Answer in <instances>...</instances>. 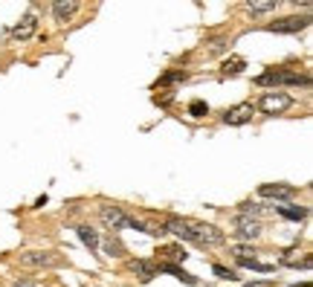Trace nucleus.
<instances>
[{
  "mask_svg": "<svg viewBox=\"0 0 313 287\" xmlns=\"http://www.w3.org/2000/svg\"><path fill=\"white\" fill-rule=\"evenodd\" d=\"M76 12H78V3H64V0L61 3H52V15H55L58 24H67Z\"/></svg>",
  "mask_w": 313,
  "mask_h": 287,
  "instance_id": "13",
  "label": "nucleus"
},
{
  "mask_svg": "<svg viewBox=\"0 0 313 287\" xmlns=\"http://www.w3.org/2000/svg\"><path fill=\"white\" fill-rule=\"evenodd\" d=\"M244 67H247L244 58H229V61H223L220 73H223V76H238V73H244Z\"/></svg>",
  "mask_w": 313,
  "mask_h": 287,
  "instance_id": "19",
  "label": "nucleus"
},
{
  "mask_svg": "<svg viewBox=\"0 0 313 287\" xmlns=\"http://www.w3.org/2000/svg\"><path fill=\"white\" fill-rule=\"evenodd\" d=\"M311 18H299V15H290V18H282V21H273L267 24V29L276 32V35H296V32L308 29Z\"/></svg>",
  "mask_w": 313,
  "mask_h": 287,
  "instance_id": "5",
  "label": "nucleus"
},
{
  "mask_svg": "<svg viewBox=\"0 0 313 287\" xmlns=\"http://www.w3.org/2000/svg\"><path fill=\"white\" fill-rule=\"evenodd\" d=\"M102 247H104V255H110V258H125V253H128L125 244H122V241H119L113 232H110V235L102 241Z\"/></svg>",
  "mask_w": 313,
  "mask_h": 287,
  "instance_id": "12",
  "label": "nucleus"
},
{
  "mask_svg": "<svg viewBox=\"0 0 313 287\" xmlns=\"http://www.w3.org/2000/svg\"><path fill=\"white\" fill-rule=\"evenodd\" d=\"M255 84L258 87H308L311 84V78L308 76H302V73H296V70H267V73H261L258 78H255Z\"/></svg>",
  "mask_w": 313,
  "mask_h": 287,
  "instance_id": "2",
  "label": "nucleus"
},
{
  "mask_svg": "<svg viewBox=\"0 0 313 287\" xmlns=\"http://www.w3.org/2000/svg\"><path fill=\"white\" fill-rule=\"evenodd\" d=\"M12 287H35V285H32V282H15Z\"/></svg>",
  "mask_w": 313,
  "mask_h": 287,
  "instance_id": "28",
  "label": "nucleus"
},
{
  "mask_svg": "<svg viewBox=\"0 0 313 287\" xmlns=\"http://www.w3.org/2000/svg\"><path fill=\"white\" fill-rule=\"evenodd\" d=\"M232 226H235V235L238 238H258L261 235V221L258 218H244V215H235L232 218Z\"/></svg>",
  "mask_w": 313,
  "mask_h": 287,
  "instance_id": "9",
  "label": "nucleus"
},
{
  "mask_svg": "<svg viewBox=\"0 0 313 287\" xmlns=\"http://www.w3.org/2000/svg\"><path fill=\"white\" fill-rule=\"evenodd\" d=\"M35 29H38V18H35V15H26V18H21V24L9 32V35H12L15 41H29L32 35H35Z\"/></svg>",
  "mask_w": 313,
  "mask_h": 287,
  "instance_id": "11",
  "label": "nucleus"
},
{
  "mask_svg": "<svg viewBox=\"0 0 313 287\" xmlns=\"http://www.w3.org/2000/svg\"><path fill=\"white\" fill-rule=\"evenodd\" d=\"M130 270H133V273H136L142 282H151V279L156 276V264H151V261H142V258H139V261H130Z\"/></svg>",
  "mask_w": 313,
  "mask_h": 287,
  "instance_id": "14",
  "label": "nucleus"
},
{
  "mask_svg": "<svg viewBox=\"0 0 313 287\" xmlns=\"http://www.w3.org/2000/svg\"><path fill=\"white\" fill-rule=\"evenodd\" d=\"M229 253L235 255V261H252V258H258V250L247 247V244H235V247H229Z\"/></svg>",
  "mask_w": 313,
  "mask_h": 287,
  "instance_id": "16",
  "label": "nucleus"
},
{
  "mask_svg": "<svg viewBox=\"0 0 313 287\" xmlns=\"http://www.w3.org/2000/svg\"><path fill=\"white\" fill-rule=\"evenodd\" d=\"M76 232H78L81 244H84L90 253H93L96 247H99V235H96V229H90V226H84V223H81V226H76Z\"/></svg>",
  "mask_w": 313,
  "mask_h": 287,
  "instance_id": "15",
  "label": "nucleus"
},
{
  "mask_svg": "<svg viewBox=\"0 0 313 287\" xmlns=\"http://www.w3.org/2000/svg\"><path fill=\"white\" fill-rule=\"evenodd\" d=\"M21 267H32V270H52V267H64V255L50 253V250H29V253L18 255Z\"/></svg>",
  "mask_w": 313,
  "mask_h": 287,
  "instance_id": "3",
  "label": "nucleus"
},
{
  "mask_svg": "<svg viewBox=\"0 0 313 287\" xmlns=\"http://www.w3.org/2000/svg\"><path fill=\"white\" fill-rule=\"evenodd\" d=\"M99 218H102V223L107 226V229H122L125 226V221H128V215L119 209V206H113V203H102L99 206Z\"/></svg>",
  "mask_w": 313,
  "mask_h": 287,
  "instance_id": "6",
  "label": "nucleus"
},
{
  "mask_svg": "<svg viewBox=\"0 0 313 287\" xmlns=\"http://www.w3.org/2000/svg\"><path fill=\"white\" fill-rule=\"evenodd\" d=\"M247 6H250V12H273L279 3H276V0H267V3H261V0H250Z\"/></svg>",
  "mask_w": 313,
  "mask_h": 287,
  "instance_id": "23",
  "label": "nucleus"
},
{
  "mask_svg": "<svg viewBox=\"0 0 313 287\" xmlns=\"http://www.w3.org/2000/svg\"><path fill=\"white\" fill-rule=\"evenodd\" d=\"M226 47H229V41H226V38H212V41H206V44H203V50H206L209 55H218V52H223Z\"/></svg>",
  "mask_w": 313,
  "mask_h": 287,
  "instance_id": "20",
  "label": "nucleus"
},
{
  "mask_svg": "<svg viewBox=\"0 0 313 287\" xmlns=\"http://www.w3.org/2000/svg\"><path fill=\"white\" fill-rule=\"evenodd\" d=\"M159 253L168 258V264H174V261H186V253H183L180 247H162Z\"/></svg>",
  "mask_w": 313,
  "mask_h": 287,
  "instance_id": "22",
  "label": "nucleus"
},
{
  "mask_svg": "<svg viewBox=\"0 0 313 287\" xmlns=\"http://www.w3.org/2000/svg\"><path fill=\"white\" fill-rule=\"evenodd\" d=\"M244 287H276L273 282H250V285H244Z\"/></svg>",
  "mask_w": 313,
  "mask_h": 287,
  "instance_id": "26",
  "label": "nucleus"
},
{
  "mask_svg": "<svg viewBox=\"0 0 313 287\" xmlns=\"http://www.w3.org/2000/svg\"><path fill=\"white\" fill-rule=\"evenodd\" d=\"M293 287H311V285H308V282H305V285H293Z\"/></svg>",
  "mask_w": 313,
  "mask_h": 287,
  "instance_id": "29",
  "label": "nucleus"
},
{
  "mask_svg": "<svg viewBox=\"0 0 313 287\" xmlns=\"http://www.w3.org/2000/svg\"><path fill=\"white\" fill-rule=\"evenodd\" d=\"M252 113H255V107H252V102H244V104H235V107H229L226 113H223V122L232 128L238 125H247L252 119Z\"/></svg>",
  "mask_w": 313,
  "mask_h": 287,
  "instance_id": "8",
  "label": "nucleus"
},
{
  "mask_svg": "<svg viewBox=\"0 0 313 287\" xmlns=\"http://www.w3.org/2000/svg\"><path fill=\"white\" fill-rule=\"evenodd\" d=\"M156 273H168V276H174L177 282H186V285L197 287L200 282H197V276H191V273H186L183 267H177V264H168V261H159L156 264Z\"/></svg>",
  "mask_w": 313,
  "mask_h": 287,
  "instance_id": "10",
  "label": "nucleus"
},
{
  "mask_svg": "<svg viewBox=\"0 0 313 287\" xmlns=\"http://www.w3.org/2000/svg\"><path fill=\"white\" fill-rule=\"evenodd\" d=\"M293 107V96L284 93V90H267L258 102V110L267 113V116H276V113H284Z\"/></svg>",
  "mask_w": 313,
  "mask_h": 287,
  "instance_id": "4",
  "label": "nucleus"
},
{
  "mask_svg": "<svg viewBox=\"0 0 313 287\" xmlns=\"http://www.w3.org/2000/svg\"><path fill=\"white\" fill-rule=\"evenodd\" d=\"M180 81H186V70H168L165 76H159L156 87H168V84H180Z\"/></svg>",
  "mask_w": 313,
  "mask_h": 287,
  "instance_id": "18",
  "label": "nucleus"
},
{
  "mask_svg": "<svg viewBox=\"0 0 313 287\" xmlns=\"http://www.w3.org/2000/svg\"><path fill=\"white\" fill-rule=\"evenodd\" d=\"M41 206H47V194H41V197L35 200V209H41Z\"/></svg>",
  "mask_w": 313,
  "mask_h": 287,
  "instance_id": "27",
  "label": "nucleus"
},
{
  "mask_svg": "<svg viewBox=\"0 0 313 287\" xmlns=\"http://www.w3.org/2000/svg\"><path fill=\"white\" fill-rule=\"evenodd\" d=\"M171 99H174L171 93H165V96H154V102H156V104H162V107H165V104H171Z\"/></svg>",
  "mask_w": 313,
  "mask_h": 287,
  "instance_id": "25",
  "label": "nucleus"
},
{
  "mask_svg": "<svg viewBox=\"0 0 313 287\" xmlns=\"http://www.w3.org/2000/svg\"><path fill=\"white\" fill-rule=\"evenodd\" d=\"M258 197H264V200H290V197H296V189L287 186V183H261Z\"/></svg>",
  "mask_w": 313,
  "mask_h": 287,
  "instance_id": "7",
  "label": "nucleus"
},
{
  "mask_svg": "<svg viewBox=\"0 0 313 287\" xmlns=\"http://www.w3.org/2000/svg\"><path fill=\"white\" fill-rule=\"evenodd\" d=\"M188 113H191L194 119H203V116L209 113V104H206L203 99H194V102H188Z\"/></svg>",
  "mask_w": 313,
  "mask_h": 287,
  "instance_id": "21",
  "label": "nucleus"
},
{
  "mask_svg": "<svg viewBox=\"0 0 313 287\" xmlns=\"http://www.w3.org/2000/svg\"><path fill=\"white\" fill-rule=\"evenodd\" d=\"M212 270H215V276L223 279V282H235V279H238V276H235V270H226V267H220V264H215Z\"/></svg>",
  "mask_w": 313,
  "mask_h": 287,
  "instance_id": "24",
  "label": "nucleus"
},
{
  "mask_svg": "<svg viewBox=\"0 0 313 287\" xmlns=\"http://www.w3.org/2000/svg\"><path fill=\"white\" fill-rule=\"evenodd\" d=\"M279 215L287 221H305L308 218V209L305 206H279Z\"/></svg>",
  "mask_w": 313,
  "mask_h": 287,
  "instance_id": "17",
  "label": "nucleus"
},
{
  "mask_svg": "<svg viewBox=\"0 0 313 287\" xmlns=\"http://www.w3.org/2000/svg\"><path fill=\"white\" fill-rule=\"evenodd\" d=\"M165 232H174L177 238L191 241L197 247H220L226 241V235L220 232L218 226L203 221H194V218H168L165 221Z\"/></svg>",
  "mask_w": 313,
  "mask_h": 287,
  "instance_id": "1",
  "label": "nucleus"
}]
</instances>
